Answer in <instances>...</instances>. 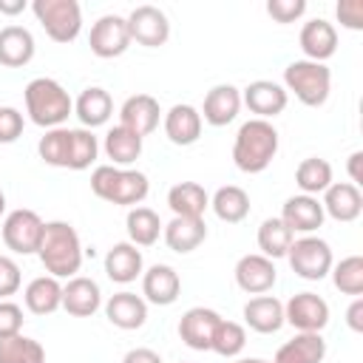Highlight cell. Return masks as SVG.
I'll use <instances>...</instances> for the list:
<instances>
[{
	"instance_id": "cell-1",
	"label": "cell",
	"mask_w": 363,
	"mask_h": 363,
	"mask_svg": "<svg viewBox=\"0 0 363 363\" xmlns=\"http://www.w3.org/2000/svg\"><path fill=\"white\" fill-rule=\"evenodd\" d=\"M37 255L54 278L74 275L82 264V247H79L77 230L68 221H48L43 227V241H40Z\"/></svg>"
},
{
	"instance_id": "cell-2",
	"label": "cell",
	"mask_w": 363,
	"mask_h": 363,
	"mask_svg": "<svg viewBox=\"0 0 363 363\" xmlns=\"http://www.w3.org/2000/svg\"><path fill=\"white\" fill-rule=\"evenodd\" d=\"M275 150H278V130L267 119H250L235 133L233 159H235L238 170H244V173H261L272 162Z\"/></svg>"
},
{
	"instance_id": "cell-3",
	"label": "cell",
	"mask_w": 363,
	"mask_h": 363,
	"mask_svg": "<svg viewBox=\"0 0 363 363\" xmlns=\"http://www.w3.org/2000/svg\"><path fill=\"white\" fill-rule=\"evenodd\" d=\"M71 96L68 91L48 77H37L26 85V111L34 125L40 128H57L71 113Z\"/></svg>"
},
{
	"instance_id": "cell-4",
	"label": "cell",
	"mask_w": 363,
	"mask_h": 363,
	"mask_svg": "<svg viewBox=\"0 0 363 363\" xmlns=\"http://www.w3.org/2000/svg\"><path fill=\"white\" fill-rule=\"evenodd\" d=\"M91 190L111 204H139L147 196V176L139 170H119L113 164H99L91 173Z\"/></svg>"
},
{
	"instance_id": "cell-5",
	"label": "cell",
	"mask_w": 363,
	"mask_h": 363,
	"mask_svg": "<svg viewBox=\"0 0 363 363\" xmlns=\"http://www.w3.org/2000/svg\"><path fill=\"white\" fill-rule=\"evenodd\" d=\"M284 82L289 91H295V96L309 105V108H318L326 102L329 96V82H332V74L323 62H312V60H295L284 68Z\"/></svg>"
},
{
	"instance_id": "cell-6",
	"label": "cell",
	"mask_w": 363,
	"mask_h": 363,
	"mask_svg": "<svg viewBox=\"0 0 363 363\" xmlns=\"http://www.w3.org/2000/svg\"><path fill=\"white\" fill-rule=\"evenodd\" d=\"M31 11L43 23L45 34L57 43H71L82 28V11L77 0H34Z\"/></svg>"
},
{
	"instance_id": "cell-7",
	"label": "cell",
	"mask_w": 363,
	"mask_h": 363,
	"mask_svg": "<svg viewBox=\"0 0 363 363\" xmlns=\"http://www.w3.org/2000/svg\"><path fill=\"white\" fill-rule=\"evenodd\" d=\"M286 258H289L292 272H298L306 281H320L329 272V267H332V250H329V244L323 238H315V235H306V238L292 241L289 250H286Z\"/></svg>"
},
{
	"instance_id": "cell-8",
	"label": "cell",
	"mask_w": 363,
	"mask_h": 363,
	"mask_svg": "<svg viewBox=\"0 0 363 363\" xmlns=\"http://www.w3.org/2000/svg\"><path fill=\"white\" fill-rule=\"evenodd\" d=\"M43 227L45 224L34 210H14L3 221V241L9 250H14L20 255L37 252L40 241H43Z\"/></svg>"
},
{
	"instance_id": "cell-9",
	"label": "cell",
	"mask_w": 363,
	"mask_h": 363,
	"mask_svg": "<svg viewBox=\"0 0 363 363\" xmlns=\"http://www.w3.org/2000/svg\"><path fill=\"white\" fill-rule=\"evenodd\" d=\"M88 45L96 57L108 60V57H119L125 54V48L130 45V34H128V20L119 14H105L94 23Z\"/></svg>"
},
{
	"instance_id": "cell-10",
	"label": "cell",
	"mask_w": 363,
	"mask_h": 363,
	"mask_svg": "<svg viewBox=\"0 0 363 363\" xmlns=\"http://www.w3.org/2000/svg\"><path fill=\"white\" fill-rule=\"evenodd\" d=\"M128 34H130V40H136V43H142L147 48H159V45H164V40L170 34V23H167L162 9L145 3V6H136L130 11Z\"/></svg>"
},
{
	"instance_id": "cell-11",
	"label": "cell",
	"mask_w": 363,
	"mask_h": 363,
	"mask_svg": "<svg viewBox=\"0 0 363 363\" xmlns=\"http://www.w3.org/2000/svg\"><path fill=\"white\" fill-rule=\"evenodd\" d=\"M284 320H289L301 332H320L329 323V306L315 292H298L284 306Z\"/></svg>"
},
{
	"instance_id": "cell-12",
	"label": "cell",
	"mask_w": 363,
	"mask_h": 363,
	"mask_svg": "<svg viewBox=\"0 0 363 363\" xmlns=\"http://www.w3.org/2000/svg\"><path fill=\"white\" fill-rule=\"evenodd\" d=\"M218 320H221L218 312L204 309V306H193V309H187V312L182 315V320H179V335H182V340H184L190 349L204 352V349H210L213 329H216Z\"/></svg>"
},
{
	"instance_id": "cell-13",
	"label": "cell",
	"mask_w": 363,
	"mask_h": 363,
	"mask_svg": "<svg viewBox=\"0 0 363 363\" xmlns=\"http://www.w3.org/2000/svg\"><path fill=\"white\" fill-rule=\"evenodd\" d=\"M119 125L133 130L136 136H147L150 130H156L159 125V102L150 96V94H136V96H128L122 111H119Z\"/></svg>"
},
{
	"instance_id": "cell-14",
	"label": "cell",
	"mask_w": 363,
	"mask_h": 363,
	"mask_svg": "<svg viewBox=\"0 0 363 363\" xmlns=\"http://www.w3.org/2000/svg\"><path fill=\"white\" fill-rule=\"evenodd\" d=\"M301 48L312 62H323L335 54L337 48V31L332 23H326L323 17H315L309 23H303L301 28Z\"/></svg>"
},
{
	"instance_id": "cell-15",
	"label": "cell",
	"mask_w": 363,
	"mask_h": 363,
	"mask_svg": "<svg viewBox=\"0 0 363 363\" xmlns=\"http://www.w3.org/2000/svg\"><path fill=\"white\" fill-rule=\"evenodd\" d=\"M281 221L289 227V233H312L323 224V204H318V199L312 196H292L286 199L284 210H281Z\"/></svg>"
},
{
	"instance_id": "cell-16",
	"label": "cell",
	"mask_w": 363,
	"mask_h": 363,
	"mask_svg": "<svg viewBox=\"0 0 363 363\" xmlns=\"http://www.w3.org/2000/svg\"><path fill=\"white\" fill-rule=\"evenodd\" d=\"M235 281L244 292L261 295L275 284V264L267 255H244L235 264Z\"/></svg>"
},
{
	"instance_id": "cell-17",
	"label": "cell",
	"mask_w": 363,
	"mask_h": 363,
	"mask_svg": "<svg viewBox=\"0 0 363 363\" xmlns=\"http://www.w3.org/2000/svg\"><path fill=\"white\" fill-rule=\"evenodd\" d=\"M244 102L252 113H258V119H267V116H275L286 108V91L278 82L255 79L244 88Z\"/></svg>"
},
{
	"instance_id": "cell-18",
	"label": "cell",
	"mask_w": 363,
	"mask_h": 363,
	"mask_svg": "<svg viewBox=\"0 0 363 363\" xmlns=\"http://www.w3.org/2000/svg\"><path fill=\"white\" fill-rule=\"evenodd\" d=\"M179 289H182V281L176 275L173 267L167 264H153L145 278H142V292L150 303H159V306H167L179 298Z\"/></svg>"
},
{
	"instance_id": "cell-19",
	"label": "cell",
	"mask_w": 363,
	"mask_h": 363,
	"mask_svg": "<svg viewBox=\"0 0 363 363\" xmlns=\"http://www.w3.org/2000/svg\"><path fill=\"white\" fill-rule=\"evenodd\" d=\"M99 303H102V295H99L96 281H91V278H71L62 286V309L68 315L88 318L99 309Z\"/></svg>"
},
{
	"instance_id": "cell-20",
	"label": "cell",
	"mask_w": 363,
	"mask_h": 363,
	"mask_svg": "<svg viewBox=\"0 0 363 363\" xmlns=\"http://www.w3.org/2000/svg\"><path fill=\"white\" fill-rule=\"evenodd\" d=\"M244 320L250 329H255L261 335H272L284 326V303L272 295H258V298L247 301Z\"/></svg>"
},
{
	"instance_id": "cell-21",
	"label": "cell",
	"mask_w": 363,
	"mask_h": 363,
	"mask_svg": "<svg viewBox=\"0 0 363 363\" xmlns=\"http://www.w3.org/2000/svg\"><path fill=\"white\" fill-rule=\"evenodd\" d=\"M323 354H326V340L320 337V332H301L275 352L272 363H320Z\"/></svg>"
},
{
	"instance_id": "cell-22",
	"label": "cell",
	"mask_w": 363,
	"mask_h": 363,
	"mask_svg": "<svg viewBox=\"0 0 363 363\" xmlns=\"http://www.w3.org/2000/svg\"><path fill=\"white\" fill-rule=\"evenodd\" d=\"M164 133L173 145H193L201 136V113L193 105H173L164 116Z\"/></svg>"
},
{
	"instance_id": "cell-23",
	"label": "cell",
	"mask_w": 363,
	"mask_h": 363,
	"mask_svg": "<svg viewBox=\"0 0 363 363\" xmlns=\"http://www.w3.org/2000/svg\"><path fill=\"white\" fill-rule=\"evenodd\" d=\"M105 315H108V320H111L113 326H119V329H139V326L145 323V318H147V306H145V301H142L139 295H133V292H116V295L108 298Z\"/></svg>"
},
{
	"instance_id": "cell-24",
	"label": "cell",
	"mask_w": 363,
	"mask_h": 363,
	"mask_svg": "<svg viewBox=\"0 0 363 363\" xmlns=\"http://www.w3.org/2000/svg\"><path fill=\"white\" fill-rule=\"evenodd\" d=\"M34 57V37L23 26L0 28V65L20 68Z\"/></svg>"
},
{
	"instance_id": "cell-25",
	"label": "cell",
	"mask_w": 363,
	"mask_h": 363,
	"mask_svg": "<svg viewBox=\"0 0 363 363\" xmlns=\"http://www.w3.org/2000/svg\"><path fill=\"white\" fill-rule=\"evenodd\" d=\"M323 207L332 218L337 221H354L363 210V196L357 190V184H349V182H337V184H329L326 187V199H323Z\"/></svg>"
},
{
	"instance_id": "cell-26",
	"label": "cell",
	"mask_w": 363,
	"mask_h": 363,
	"mask_svg": "<svg viewBox=\"0 0 363 363\" xmlns=\"http://www.w3.org/2000/svg\"><path fill=\"white\" fill-rule=\"evenodd\" d=\"M238 108H241V94L233 85H216L204 96V119L210 125H216V128L233 122Z\"/></svg>"
},
{
	"instance_id": "cell-27",
	"label": "cell",
	"mask_w": 363,
	"mask_h": 363,
	"mask_svg": "<svg viewBox=\"0 0 363 363\" xmlns=\"http://www.w3.org/2000/svg\"><path fill=\"white\" fill-rule=\"evenodd\" d=\"M105 272L116 284H130L142 272V252L136 250V244H113L105 255Z\"/></svg>"
},
{
	"instance_id": "cell-28",
	"label": "cell",
	"mask_w": 363,
	"mask_h": 363,
	"mask_svg": "<svg viewBox=\"0 0 363 363\" xmlns=\"http://www.w3.org/2000/svg\"><path fill=\"white\" fill-rule=\"evenodd\" d=\"M167 204L176 216H184V218H201L210 199H207V190L199 184V182H179L170 187L167 193Z\"/></svg>"
},
{
	"instance_id": "cell-29",
	"label": "cell",
	"mask_w": 363,
	"mask_h": 363,
	"mask_svg": "<svg viewBox=\"0 0 363 363\" xmlns=\"http://www.w3.org/2000/svg\"><path fill=\"white\" fill-rule=\"evenodd\" d=\"M207 238V227L204 218H184L176 216L167 227H164V241L173 252H193L201 241Z\"/></svg>"
},
{
	"instance_id": "cell-30",
	"label": "cell",
	"mask_w": 363,
	"mask_h": 363,
	"mask_svg": "<svg viewBox=\"0 0 363 363\" xmlns=\"http://www.w3.org/2000/svg\"><path fill=\"white\" fill-rule=\"evenodd\" d=\"M26 306L34 315H48L62 306V286L54 275H40L26 286Z\"/></svg>"
},
{
	"instance_id": "cell-31",
	"label": "cell",
	"mask_w": 363,
	"mask_h": 363,
	"mask_svg": "<svg viewBox=\"0 0 363 363\" xmlns=\"http://www.w3.org/2000/svg\"><path fill=\"white\" fill-rule=\"evenodd\" d=\"M77 116L82 125L88 128H96V125H105L111 111H113V102H111V94L105 88H85L77 99Z\"/></svg>"
},
{
	"instance_id": "cell-32",
	"label": "cell",
	"mask_w": 363,
	"mask_h": 363,
	"mask_svg": "<svg viewBox=\"0 0 363 363\" xmlns=\"http://www.w3.org/2000/svg\"><path fill=\"white\" fill-rule=\"evenodd\" d=\"M105 153H108V159H113V164H130L142 153V136L116 125L105 136Z\"/></svg>"
},
{
	"instance_id": "cell-33",
	"label": "cell",
	"mask_w": 363,
	"mask_h": 363,
	"mask_svg": "<svg viewBox=\"0 0 363 363\" xmlns=\"http://www.w3.org/2000/svg\"><path fill=\"white\" fill-rule=\"evenodd\" d=\"M213 210L221 221L227 224H238L241 218H247L250 213V196L235 187V184H227V187H218L216 196H213Z\"/></svg>"
},
{
	"instance_id": "cell-34",
	"label": "cell",
	"mask_w": 363,
	"mask_h": 363,
	"mask_svg": "<svg viewBox=\"0 0 363 363\" xmlns=\"http://www.w3.org/2000/svg\"><path fill=\"white\" fill-rule=\"evenodd\" d=\"M295 182L298 187L303 190V196H312V193H320L332 184V164L326 159H318V156H309L298 164L295 170Z\"/></svg>"
},
{
	"instance_id": "cell-35",
	"label": "cell",
	"mask_w": 363,
	"mask_h": 363,
	"mask_svg": "<svg viewBox=\"0 0 363 363\" xmlns=\"http://www.w3.org/2000/svg\"><path fill=\"white\" fill-rule=\"evenodd\" d=\"M128 235H130V241L136 244V247H150V244H156V238H159V233H162V221H159V216L150 210V207H133L130 213H128Z\"/></svg>"
},
{
	"instance_id": "cell-36",
	"label": "cell",
	"mask_w": 363,
	"mask_h": 363,
	"mask_svg": "<svg viewBox=\"0 0 363 363\" xmlns=\"http://www.w3.org/2000/svg\"><path fill=\"white\" fill-rule=\"evenodd\" d=\"M0 363H45V352L31 337L9 335L0 337Z\"/></svg>"
},
{
	"instance_id": "cell-37",
	"label": "cell",
	"mask_w": 363,
	"mask_h": 363,
	"mask_svg": "<svg viewBox=\"0 0 363 363\" xmlns=\"http://www.w3.org/2000/svg\"><path fill=\"white\" fill-rule=\"evenodd\" d=\"M289 244H292V233H289V227H286L281 218H267V221L258 227V247H261V252H264L269 261L286 255Z\"/></svg>"
},
{
	"instance_id": "cell-38",
	"label": "cell",
	"mask_w": 363,
	"mask_h": 363,
	"mask_svg": "<svg viewBox=\"0 0 363 363\" xmlns=\"http://www.w3.org/2000/svg\"><path fill=\"white\" fill-rule=\"evenodd\" d=\"M40 159L45 164H54V167H68V159H71V130L68 128H51L40 145Z\"/></svg>"
},
{
	"instance_id": "cell-39",
	"label": "cell",
	"mask_w": 363,
	"mask_h": 363,
	"mask_svg": "<svg viewBox=\"0 0 363 363\" xmlns=\"http://www.w3.org/2000/svg\"><path fill=\"white\" fill-rule=\"evenodd\" d=\"M247 343V335H244V326L233 323V320H218L216 329H213V340H210V349L218 352L221 357H233L244 349Z\"/></svg>"
},
{
	"instance_id": "cell-40",
	"label": "cell",
	"mask_w": 363,
	"mask_h": 363,
	"mask_svg": "<svg viewBox=\"0 0 363 363\" xmlns=\"http://www.w3.org/2000/svg\"><path fill=\"white\" fill-rule=\"evenodd\" d=\"M96 136L91 130H71V159H68V167L71 170H85L91 167V162L96 159Z\"/></svg>"
},
{
	"instance_id": "cell-41",
	"label": "cell",
	"mask_w": 363,
	"mask_h": 363,
	"mask_svg": "<svg viewBox=\"0 0 363 363\" xmlns=\"http://www.w3.org/2000/svg\"><path fill=\"white\" fill-rule=\"evenodd\" d=\"M335 286L346 295L363 292V258L360 255H349L335 267Z\"/></svg>"
},
{
	"instance_id": "cell-42",
	"label": "cell",
	"mask_w": 363,
	"mask_h": 363,
	"mask_svg": "<svg viewBox=\"0 0 363 363\" xmlns=\"http://www.w3.org/2000/svg\"><path fill=\"white\" fill-rule=\"evenodd\" d=\"M267 11L278 23H292V20H298L306 11V3L303 0H269L267 3Z\"/></svg>"
},
{
	"instance_id": "cell-43",
	"label": "cell",
	"mask_w": 363,
	"mask_h": 363,
	"mask_svg": "<svg viewBox=\"0 0 363 363\" xmlns=\"http://www.w3.org/2000/svg\"><path fill=\"white\" fill-rule=\"evenodd\" d=\"M23 133V113L17 108H0V142L9 145Z\"/></svg>"
},
{
	"instance_id": "cell-44",
	"label": "cell",
	"mask_w": 363,
	"mask_h": 363,
	"mask_svg": "<svg viewBox=\"0 0 363 363\" xmlns=\"http://www.w3.org/2000/svg\"><path fill=\"white\" fill-rule=\"evenodd\" d=\"M23 326V309L11 301H0V337L20 335Z\"/></svg>"
},
{
	"instance_id": "cell-45",
	"label": "cell",
	"mask_w": 363,
	"mask_h": 363,
	"mask_svg": "<svg viewBox=\"0 0 363 363\" xmlns=\"http://www.w3.org/2000/svg\"><path fill=\"white\" fill-rule=\"evenodd\" d=\"M17 289H20V267L9 255H0V298L14 295Z\"/></svg>"
},
{
	"instance_id": "cell-46",
	"label": "cell",
	"mask_w": 363,
	"mask_h": 363,
	"mask_svg": "<svg viewBox=\"0 0 363 363\" xmlns=\"http://www.w3.org/2000/svg\"><path fill=\"white\" fill-rule=\"evenodd\" d=\"M335 11L346 28H363V3L360 0H340Z\"/></svg>"
},
{
	"instance_id": "cell-47",
	"label": "cell",
	"mask_w": 363,
	"mask_h": 363,
	"mask_svg": "<svg viewBox=\"0 0 363 363\" xmlns=\"http://www.w3.org/2000/svg\"><path fill=\"white\" fill-rule=\"evenodd\" d=\"M122 363H162V357L153 349H130Z\"/></svg>"
},
{
	"instance_id": "cell-48",
	"label": "cell",
	"mask_w": 363,
	"mask_h": 363,
	"mask_svg": "<svg viewBox=\"0 0 363 363\" xmlns=\"http://www.w3.org/2000/svg\"><path fill=\"white\" fill-rule=\"evenodd\" d=\"M346 320H349V326H352L354 332H363V301H360V298H357V301L349 306Z\"/></svg>"
},
{
	"instance_id": "cell-49",
	"label": "cell",
	"mask_w": 363,
	"mask_h": 363,
	"mask_svg": "<svg viewBox=\"0 0 363 363\" xmlns=\"http://www.w3.org/2000/svg\"><path fill=\"white\" fill-rule=\"evenodd\" d=\"M360 162H363V153L354 150V153L349 156V173H352V182H363V176H360Z\"/></svg>"
},
{
	"instance_id": "cell-50",
	"label": "cell",
	"mask_w": 363,
	"mask_h": 363,
	"mask_svg": "<svg viewBox=\"0 0 363 363\" xmlns=\"http://www.w3.org/2000/svg\"><path fill=\"white\" fill-rule=\"evenodd\" d=\"M26 9V0H0V11L3 14H17Z\"/></svg>"
},
{
	"instance_id": "cell-51",
	"label": "cell",
	"mask_w": 363,
	"mask_h": 363,
	"mask_svg": "<svg viewBox=\"0 0 363 363\" xmlns=\"http://www.w3.org/2000/svg\"><path fill=\"white\" fill-rule=\"evenodd\" d=\"M235 363H269V360H258V357H247V360H235Z\"/></svg>"
},
{
	"instance_id": "cell-52",
	"label": "cell",
	"mask_w": 363,
	"mask_h": 363,
	"mask_svg": "<svg viewBox=\"0 0 363 363\" xmlns=\"http://www.w3.org/2000/svg\"><path fill=\"white\" fill-rule=\"evenodd\" d=\"M6 210V196H3V190H0V213Z\"/></svg>"
}]
</instances>
